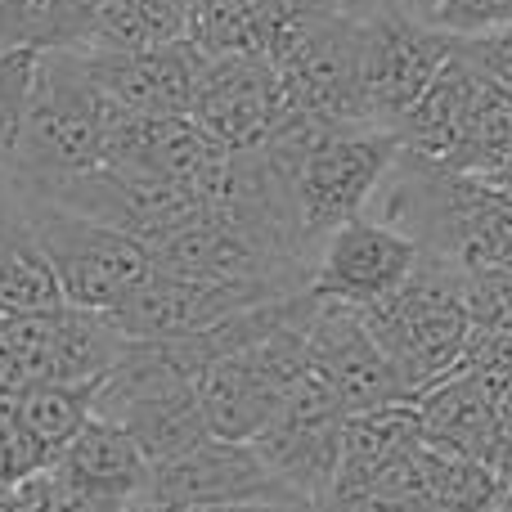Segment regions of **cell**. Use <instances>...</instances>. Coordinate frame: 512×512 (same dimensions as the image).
Returning a JSON list of instances; mask_svg holds the SVG:
<instances>
[{"label":"cell","mask_w":512,"mask_h":512,"mask_svg":"<svg viewBox=\"0 0 512 512\" xmlns=\"http://www.w3.org/2000/svg\"><path fill=\"white\" fill-rule=\"evenodd\" d=\"M373 221L400 230L459 270L481 265H512V203L499 198L477 176H454L432 162H418L400 149L382 185L373 189L369 212Z\"/></svg>","instance_id":"1"},{"label":"cell","mask_w":512,"mask_h":512,"mask_svg":"<svg viewBox=\"0 0 512 512\" xmlns=\"http://www.w3.org/2000/svg\"><path fill=\"white\" fill-rule=\"evenodd\" d=\"M117 104L95 86L77 45L41 50L27 95L23 135H18L9 185L41 189L50 180L81 176L104 162V135Z\"/></svg>","instance_id":"2"},{"label":"cell","mask_w":512,"mask_h":512,"mask_svg":"<svg viewBox=\"0 0 512 512\" xmlns=\"http://www.w3.org/2000/svg\"><path fill=\"white\" fill-rule=\"evenodd\" d=\"M194 373L198 369L180 342H131L122 360L95 382L90 414L126 427L149 463H167L212 436L203 423Z\"/></svg>","instance_id":"3"},{"label":"cell","mask_w":512,"mask_h":512,"mask_svg":"<svg viewBox=\"0 0 512 512\" xmlns=\"http://www.w3.org/2000/svg\"><path fill=\"white\" fill-rule=\"evenodd\" d=\"M373 342L382 346L405 400L441 382L459 364L472 324L463 310V270L423 252L405 283L378 306L360 310Z\"/></svg>","instance_id":"4"},{"label":"cell","mask_w":512,"mask_h":512,"mask_svg":"<svg viewBox=\"0 0 512 512\" xmlns=\"http://www.w3.org/2000/svg\"><path fill=\"white\" fill-rule=\"evenodd\" d=\"M23 216L32 225V239L59 283L63 306L77 310H113L144 274L153 270V256L144 243L126 239L122 230L90 221L81 212L50 203V198L23 194Z\"/></svg>","instance_id":"5"},{"label":"cell","mask_w":512,"mask_h":512,"mask_svg":"<svg viewBox=\"0 0 512 512\" xmlns=\"http://www.w3.org/2000/svg\"><path fill=\"white\" fill-rule=\"evenodd\" d=\"M396 158H400L396 131H382L373 122H342L292 171L288 185L310 256L337 225L369 212L373 189L382 185V176L391 171Z\"/></svg>","instance_id":"6"},{"label":"cell","mask_w":512,"mask_h":512,"mask_svg":"<svg viewBox=\"0 0 512 512\" xmlns=\"http://www.w3.org/2000/svg\"><path fill=\"white\" fill-rule=\"evenodd\" d=\"M360 104L364 122L396 131L405 113L418 104L441 63L450 59L454 36L436 32L432 23L387 5V0H360Z\"/></svg>","instance_id":"7"},{"label":"cell","mask_w":512,"mask_h":512,"mask_svg":"<svg viewBox=\"0 0 512 512\" xmlns=\"http://www.w3.org/2000/svg\"><path fill=\"white\" fill-rule=\"evenodd\" d=\"M342 418L346 414L333 405V396L306 373L283 391L274 414L248 445L297 504L315 508L328 495L337 463H342Z\"/></svg>","instance_id":"8"},{"label":"cell","mask_w":512,"mask_h":512,"mask_svg":"<svg viewBox=\"0 0 512 512\" xmlns=\"http://www.w3.org/2000/svg\"><path fill=\"white\" fill-rule=\"evenodd\" d=\"M23 194L50 198V203L90 216V221L108 225V230H122L126 239L144 243V248H158L167 234H176L180 225H189L203 212L194 198H185L167 180L140 176V171H113V167L63 176L41 189H23Z\"/></svg>","instance_id":"9"},{"label":"cell","mask_w":512,"mask_h":512,"mask_svg":"<svg viewBox=\"0 0 512 512\" xmlns=\"http://www.w3.org/2000/svg\"><path fill=\"white\" fill-rule=\"evenodd\" d=\"M418 256H423L418 243L400 230L373 221V216H355L315 248L306 270V292L319 301L369 310L414 274Z\"/></svg>","instance_id":"10"},{"label":"cell","mask_w":512,"mask_h":512,"mask_svg":"<svg viewBox=\"0 0 512 512\" xmlns=\"http://www.w3.org/2000/svg\"><path fill=\"white\" fill-rule=\"evenodd\" d=\"M306 369L333 396V405L342 414H364V409L405 400V391H400L382 346L373 342L364 315L351 306H337V301L315 297V306H310Z\"/></svg>","instance_id":"11"},{"label":"cell","mask_w":512,"mask_h":512,"mask_svg":"<svg viewBox=\"0 0 512 512\" xmlns=\"http://www.w3.org/2000/svg\"><path fill=\"white\" fill-rule=\"evenodd\" d=\"M265 297H283V292L243 288V283H216V279H189V274H171V270L153 265V270L108 310V319H113L131 342H185V337L207 333L212 324L239 315L243 306H256V301H265Z\"/></svg>","instance_id":"12"},{"label":"cell","mask_w":512,"mask_h":512,"mask_svg":"<svg viewBox=\"0 0 512 512\" xmlns=\"http://www.w3.org/2000/svg\"><path fill=\"white\" fill-rule=\"evenodd\" d=\"M144 499L189 512V508H221V504H297L279 481L265 472L248 441H221L207 436L194 450L167 463H153ZM306 508V504H301Z\"/></svg>","instance_id":"13"},{"label":"cell","mask_w":512,"mask_h":512,"mask_svg":"<svg viewBox=\"0 0 512 512\" xmlns=\"http://www.w3.org/2000/svg\"><path fill=\"white\" fill-rule=\"evenodd\" d=\"M288 117V99L270 63L207 59L198 72L189 122L221 149H256Z\"/></svg>","instance_id":"14"},{"label":"cell","mask_w":512,"mask_h":512,"mask_svg":"<svg viewBox=\"0 0 512 512\" xmlns=\"http://www.w3.org/2000/svg\"><path fill=\"white\" fill-rule=\"evenodd\" d=\"M77 50L95 86L117 108L153 117H189L198 72L207 63L189 36L167 45H144V50H86V45Z\"/></svg>","instance_id":"15"},{"label":"cell","mask_w":512,"mask_h":512,"mask_svg":"<svg viewBox=\"0 0 512 512\" xmlns=\"http://www.w3.org/2000/svg\"><path fill=\"white\" fill-rule=\"evenodd\" d=\"M59 477H68L72 486L90 490L104 499H140L149 490L153 463L140 454V445L126 436V427H117L113 418L90 414L86 423L72 432V441L59 450V459L50 463Z\"/></svg>","instance_id":"16"},{"label":"cell","mask_w":512,"mask_h":512,"mask_svg":"<svg viewBox=\"0 0 512 512\" xmlns=\"http://www.w3.org/2000/svg\"><path fill=\"white\" fill-rule=\"evenodd\" d=\"M414 414L423 427V445L450 459H472L481 463L495 441L499 427V400L486 387H477L463 373H445L427 391L414 396Z\"/></svg>","instance_id":"17"},{"label":"cell","mask_w":512,"mask_h":512,"mask_svg":"<svg viewBox=\"0 0 512 512\" xmlns=\"http://www.w3.org/2000/svg\"><path fill=\"white\" fill-rule=\"evenodd\" d=\"M126 346H131V337L108 319V310L59 306L50 319V364H45V382L95 387L126 355Z\"/></svg>","instance_id":"18"},{"label":"cell","mask_w":512,"mask_h":512,"mask_svg":"<svg viewBox=\"0 0 512 512\" xmlns=\"http://www.w3.org/2000/svg\"><path fill=\"white\" fill-rule=\"evenodd\" d=\"M59 306V283L32 239L23 198L9 185V194L0 198V315H41Z\"/></svg>","instance_id":"19"},{"label":"cell","mask_w":512,"mask_h":512,"mask_svg":"<svg viewBox=\"0 0 512 512\" xmlns=\"http://www.w3.org/2000/svg\"><path fill=\"white\" fill-rule=\"evenodd\" d=\"M189 36L185 0H95L86 23V50H144Z\"/></svg>","instance_id":"20"},{"label":"cell","mask_w":512,"mask_h":512,"mask_svg":"<svg viewBox=\"0 0 512 512\" xmlns=\"http://www.w3.org/2000/svg\"><path fill=\"white\" fill-rule=\"evenodd\" d=\"M90 391L95 387L27 382V387L9 391V418H14L18 432L45 454V463H54L63 445L72 441V432L90 418Z\"/></svg>","instance_id":"21"},{"label":"cell","mask_w":512,"mask_h":512,"mask_svg":"<svg viewBox=\"0 0 512 512\" xmlns=\"http://www.w3.org/2000/svg\"><path fill=\"white\" fill-rule=\"evenodd\" d=\"M81 45V23L68 0H0V54Z\"/></svg>","instance_id":"22"},{"label":"cell","mask_w":512,"mask_h":512,"mask_svg":"<svg viewBox=\"0 0 512 512\" xmlns=\"http://www.w3.org/2000/svg\"><path fill=\"white\" fill-rule=\"evenodd\" d=\"M9 512H126L122 499H104L90 490L72 486L68 477H59L54 468H41L32 477L14 481L5 490Z\"/></svg>","instance_id":"23"},{"label":"cell","mask_w":512,"mask_h":512,"mask_svg":"<svg viewBox=\"0 0 512 512\" xmlns=\"http://www.w3.org/2000/svg\"><path fill=\"white\" fill-rule=\"evenodd\" d=\"M36 54H41V50H9V54H0V171H5V176H9V162H14L18 135H23Z\"/></svg>","instance_id":"24"},{"label":"cell","mask_w":512,"mask_h":512,"mask_svg":"<svg viewBox=\"0 0 512 512\" xmlns=\"http://www.w3.org/2000/svg\"><path fill=\"white\" fill-rule=\"evenodd\" d=\"M463 310L472 328L512 333V265L463 270Z\"/></svg>","instance_id":"25"},{"label":"cell","mask_w":512,"mask_h":512,"mask_svg":"<svg viewBox=\"0 0 512 512\" xmlns=\"http://www.w3.org/2000/svg\"><path fill=\"white\" fill-rule=\"evenodd\" d=\"M450 373H463L490 396H504L512 387V333H490V328H472L468 342L459 351V364Z\"/></svg>","instance_id":"26"},{"label":"cell","mask_w":512,"mask_h":512,"mask_svg":"<svg viewBox=\"0 0 512 512\" xmlns=\"http://www.w3.org/2000/svg\"><path fill=\"white\" fill-rule=\"evenodd\" d=\"M427 23L445 36H481L512 27V0H441Z\"/></svg>","instance_id":"27"},{"label":"cell","mask_w":512,"mask_h":512,"mask_svg":"<svg viewBox=\"0 0 512 512\" xmlns=\"http://www.w3.org/2000/svg\"><path fill=\"white\" fill-rule=\"evenodd\" d=\"M454 50H459L486 81H495L504 95H512V27L481 32V36H454Z\"/></svg>","instance_id":"28"},{"label":"cell","mask_w":512,"mask_h":512,"mask_svg":"<svg viewBox=\"0 0 512 512\" xmlns=\"http://www.w3.org/2000/svg\"><path fill=\"white\" fill-rule=\"evenodd\" d=\"M481 185H490L499 198H508V203H512V153L499 162L495 171H490V176H481Z\"/></svg>","instance_id":"29"},{"label":"cell","mask_w":512,"mask_h":512,"mask_svg":"<svg viewBox=\"0 0 512 512\" xmlns=\"http://www.w3.org/2000/svg\"><path fill=\"white\" fill-rule=\"evenodd\" d=\"M189 512H301V504H221V508H189Z\"/></svg>","instance_id":"30"},{"label":"cell","mask_w":512,"mask_h":512,"mask_svg":"<svg viewBox=\"0 0 512 512\" xmlns=\"http://www.w3.org/2000/svg\"><path fill=\"white\" fill-rule=\"evenodd\" d=\"M387 5H396V9H405V14H414V18H432V9L441 5V0H387Z\"/></svg>","instance_id":"31"},{"label":"cell","mask_w":512,"mask_h":512,"mask_svg":"<svg viewBox=\"0 0 512 512\" xmlns=\"http://www.w3.org/2000/svg\"><path fill=\"white\" fill-rule=\"evenodd\" d=\"M72 5V14H77V23H81V41H86V23H90V9H95V0H68Z\"/></svg>","instance_id":"32"},{"label":"cell","mask_w":512,"mask_h":512,"mask_svg":"<svg viewBox=\"0 0 512 512\" xmlns=\"http://www.w3.org/2000/svg\"><path fill=\"white\" fill-rule=\"evenodd\" d=\"M126 512H171V508H162V504H153V499H131V504H126Z\"/></svg>","instance_id":"33"},{"label":"cell","mask_w":512,"mask_h":512,"mask_svg":"<svg viewBox=\"0 0 512 512\" xmlns=\"http://www.w3.org/2000/svg\"><path fill=\"white\" fill-rule=\"evenodd\" d=\"M9 194V176H5V171H0V198H5Z\"/></svg>","instance_id":"34"},{"label":"cell","mask_w":512,"mask_h":512,"mask_svg":"<svg viewBox=\"0 0 512 512\" xmlns=\"http://www.w3.org/2000/svg\"><path fill=\"white\" fill-rule=\"evenodd\" d=\"M0 512H9V499H5V490H0Z\"/></svg>","instance_id":"35"},{"label":"cell","mask_w":512,"mask_h":512,"mask_svg":"<svg viewBox=\"0 0 512 512\" xmlns=\"http://www.w3.org/2000/svg\"><path fill=\"white\" fill-rule=\"evenodd\" d=\"M301 512H324V508H301Z\"/></svg>","instance_id":"36"}]
</instances>
